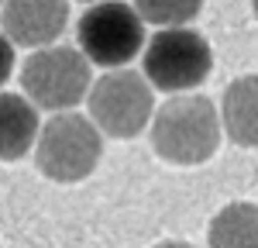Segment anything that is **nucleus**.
<instances>
[{
    "mask_svg": "<svg viewBox=\"0 0 258 248\" xmlns=\"http://www.w3.org/2000/svg\"><path fill=\"white\" fill-rule=\"evenodd\" d=\"M38 142V107L21 97L0 90V162H14L31 152Z\"/></svg>",
    "mask_w": 258,
    "mask_h": 248,
    "instance_id": "8",
    "label": "nucleus"
},
{
    "mask_svg": "<svg viewBox=\"0 0 258 248\" xmlns=\"http://www.w3.org/2000/svg\"><path fill=\"white\" fill-rule=\"evenodd\" d=\"M86 4H93V0H86Z\"/></svg>",
    "mask_w": 258,
    "mask_h": 248,
    "instance_id": "15",
    "label": "nucleus"
},
{
    "mask_svg": "<svg viewBox=\"0 0 258 248\" xmlns=\"http://www.w3.org/2000/svg\"><path fill=\"white\" fill-rule=\"evenodd\" d=\"M76 41L93 66L124 69L135 55L145 52V18L131 4L100 0L83 11L76 24Z\"/></svg>",
    "mask_w": 258,
    "mask_h": 248,
    "instance_id": "2",
    "label": "nucleus"
},
{
    "mask_svg": "<svg viewBox=\"0 0 258 248\" xmlns=\"http://www.w3.org/2000/svg\"><path fill=\"white\" fill-rule=\"evenodd\" d=\"M220 121L234 145L258 148V76H241L224 90Z\"/></svg>",
    "mask_w": 258,
    "mask_h": 248,
    "instance_id": "9",
    "label": "nucleus"
},
{
    "mask_svg": "<svg viewBox=\"0 0 258 248\" xmlns=\"http://www.w3.org/2000/svg\"><path fill=\"white\" fill-rule=\"evenodd\" d=\"M90 117L110 138H135L155 117L152 86L135 69H110L90 90Z\"/></svg>",
    "mask_w": 258,
    "mask_h": 248,
    "instance_id": "6",
    "label": "nucleus"
},
{
    "mask_svg": "<svg viewBox=\"0 0 258 248\" xmlns=\"http://www.w3.org/2000/svg\"><path fill=\"white\" fill-rule=\"evenodd\" d=\"M11 73H14V41L0 31V86L11 80Z\"/></svg>",
    "mask_w": 258,
    "mask_h": 248,
    "instance_id": "12",
    "label": "nucleus"
},
{
    "mask_svg": "<svg viewBox=\"0 0 258 248\" xmlns=\"http://www.w3.org/2000/svg\"><path fill=\"white\" fill-rule=\"evenodd\" d=\"M203 0H135V11L148 24L159 28H182L200 14Z\"/></svg>",
    "mask_w": 258,
    "mask_h": 248,
    "instance_id": "11",
    "label": "nucleus"
},
{
    "mask_svg": "<svg viewBox=\"0 0 258 248\" xmlns=\"http://www.w3.org/2000/svg\"><path fill=\"white\" fill-rule=\"evenodd\" d=\"M0 7H4V0H0Z\"/></svg>",
    "mask_w": 258,
    "mask_h": 248,
    "instance_id": "16",
    "label": "nucleus"
},
{
    "mask_svg": "<svg viewBox=\"0 0 258 248\" xmlns=\"http://www.w3.org/2000/svg\"><path fill=\"white\" fill-rule=\"evenodd\" d=\"M251 7H255V18H258V0H251Z\"/></svg>",
    "mask_w": 258,
    "mask_h": 248,
    "instance_id": "14",
    "label": "nucleus"
},
{
    "mask_svg": "<svg viewBox=\"0 0 258 248\" xmlns=\"http://www.w3.org/2000/svg\"><path fill=\"white\" fill-rule=\"evenodd\" d=\"M24 97L41 110H69L90 93V59L73 45H45L21 66Z\"/></svg>",
    "mask_w": 258,
    "mask_h": 248,
    "instance_id": "3",
    "label": "nucleus"
},
{
    "mask_svg": "<svg viewBox=\"0 0 258 248\" xmlns=\"http://www.w3.org/2000/svg\"><path fill=\"white\" fill-rule=\"evenodd\" d=\"M155 248H193V245H186V241H162V245Z\"/></svg>",
    "mask_w": 258,
    "mask_h": 248,
    "instance_id": "13",
    "label": "nucleus"
},
{
    "mask_svg": "<svg viewBox=\"0 0 258 248\" xmlns=\"http://www.w3.org/2000/svg\"><path fill=\"white\" fill-rule=\"evenodd\" d=\"M152 145L165 162L197 165L220 145V117L210 97L176 93L152 117Z\"/></svg>",
    "mask_w": 258,
    "mask_h": 248,
    "instance_id": "1",
    "label": "nucleus"
},
{
    "mask_svg": "<svg viewBox=\"0 0 258 248\" xmlns=\"http://www.w3.org/2000/svg\"><path fill=\"white\" fill-rule=\"evenodd\" d=\"M210 248H258V204H227L217 210L207 234Z\"/></svg>",
    "mask_w": 258,
    "mask_h": 248,
    "instance_id": "10",
    "label": "nucleus"
},
{
    "mask_svg": "<svg viewBox=\"0 0 258 248\" xmlns=\"http://www.w3.org/2000/svg\"><path fill=\"white\" fill-rule=\"evenodd\" d=\"M103 155V138L93 117L83 114H55L38 135V169L55 183H80L97 169Z\"/></svg>",
    "mask_w": 258,
    "mask_h": 248,
    "instance_id": "5",
    "label": "nucleus"
},
{
    "mask_svg": "<svg viewBox=\"0 0 258 248\" xmlns=\"http://www.w3.org/2000/svg\"><path fill=\"white\" fill-rule=\"evenodd\" d=\"M145 59V80L165 93H186L214 73V52L210 41L193 28H162L152 35Z\"/></svg>",
    "mask_w": 258,
    "mask_h": 248,
    "instance_id": "4",
    "label": "nucleus"
},
{
    "mask_svg": "<svg viewBox=\"0 0 258 248\" xmlns=\"http://www.w3.org/2000/svg\"><path fill=\"white\" fill-rule=\"evenodd\" d=\"M4 35L21 48L55 45L69 24V0H4Z\"/></svg>",
    "mask_w": 258,
    "mask_h": 248,
    "instance_id": "7",
    "label": "nucleus"
}]
</instances>
